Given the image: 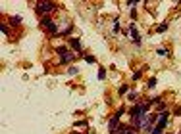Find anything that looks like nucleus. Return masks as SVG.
<instances>
[{
	"mask_svg": "<svg viewBox=\"0 0 181 134\" xmlns=\"http://www.w3.org/2000/svg\"><path fill=\"white\" fill-rule=\"evenodd\" d=\"M119 94H127V86H121V88H119Z\"/></svg>",
	"mask_w": 181,
	"mask_h": 134,
	"instance_id": "23",
	"label": "nucleus"
},
{
	"mask_svg": "<svg viewBox=\"0 0 181 134\" xmlns=\"http://www.w3.org/2000/svg\"><path fill=\"white\" fill-rule=\"evenodd\" d=\"M98 79H100V80L106 79V71H104V69H98Z\"/></svg>",
	"mask_w": 181,
	"mask_h": 134,
	"instance_id": "11",
	"label": "nucleus"
},
{
	"mask_svg": "<svg viewBox=\"0 0 181 134\" xmlns=\"http://www.w3.org/2000/svg\"><path fill=\"white\" fill-rule=\"evenodd\" d=\"M137 98H139V92H135V90L127 92V100H129V102H137Z\"/></svg>",
	"mask_w": 181,
	"mask_h": 134,
	"instance_id": "7",
	"label": "nucleus"
},
{
	"mask_svg": "<svg viewBox=\"0 0 181 134\" xmlns=\"http://www.w3.org/2000/svg\"><path fill=\"white\" fill-rule=\"evenodd\" d=\"M166 29H168V25H166V23H162V25H158V27H156V31H158V33L166 31Z\"/></svg>",
	"mask_w": 181,
	"mask_h": 134,
	"instance_id": "15",
	"label": "nucleus"
},
{
	"mask_svg": "<svg viewBox=\"0 0 181 134\" xmlns=\"http://www.w3.org/2000/svg\"><path fill=\"white\" fill-rule=\"evenodd\" d=\"M54 10H56V2H50V0H42V2L37 4V12H39L40 16H48Z\"/></svg>",
	"mask_w": 181,
	"mask_h": 134,
	"instance_id": "1",
	"label": "nucleus"
},
{
	"mask_svg": "<svg viewBox=\"0 0 181 134\" xmlns=\"http://www.w3.org/2000/svg\"><path fill=\"white\" fill-rule=\"evenodd\" d=\"M168 134H172V132H168Z\"/></svg>",
	"mask_w": 181,
	"mask_h": 134,
	"instance_id": "25",
	"label": "nucleus"
},
{
	"mask_svg": "<svg viewBox=\"0 0 181 134\" xmlns=\"http://www.w3.org/2000/svg\"><path fill=\"white\" fill-rule=\"evenodd\" d=\"M147 86H149V88H154V86H156V79H149Z\"/></svg>",
	"mask_w": 181,
	"mask_h": 134,
	"instance_id": "12",
	"label": "nucleus"
},
{
	"mask_svg": "<svg viewBox=\"0 0 181 134\" xmlns=\"http://www.w3.org/2000/svg\"><path fill=\"white\" fill-rule=\"evenodd\" d=\"M158 56H168V48H158Z\"/></svg>",
	"mask_w": 181,
	"mask_h": 134,
	"instance_id": "13",
	"label": "nucleus"
},
{
	"mask_svg": "<svg viewBox=\"0 0 181 134\" xmlns=\"http://www.w3.org/2000/svg\"><path fill=\"white\" fill-rule=\"evenodd\" d=\"M68 73H70V75H77V67H70Z\"/></svg>",
	"mask_w": 181,
	"mask_h": 134,
	"instance_id": "18",
	"label": "nucleus"
},
{
	"mask_svg": "<svg viewBox=\"0 0 181 134\" xmlns=\"http://www.w3.org/2000/svg\"><path fill=\"white\" fill-rule=\"evenodd\" d=\"M166 125H168V113L158 117L156 125H154V130H152L150 134H162V130H164V126H166Z\"/></svg>",
	"mask_w": 181,
	"mask_h": 134,
	"instance_id": "2",
	"label": "nucleus"
},
{
	"mask_svg": "<svg viewBox=\"0 0 181 134\" xmlns=\"http://www.w3.org/2000/svg\"><path fill=\"white\" fill-rule=\"evenodd\" d=\"M0 31L4 33V35H8V27H6V25H0Z\"/></svg>",
	"mask_w": 181,
	"mask_h": 134,
	"instance_id": "20",
	"label": "nucleus"
},
{
	"mask_svg": "<svg viewBox=\"0 0 181 134\" xmlns=\"http://www.w3.org/2000/svg\"><path fill=\"white\" fill-rule=\"evenodd\" d=\"M56 54H60V56L68 54V48H66V46H58V48H56Z\"/></svg>",
	"mask_w": 181,
	"mask_h": 134,
	"instance_id": "9",
	"label": "nucleus"
},
{
	"mask_svg": "<svg viewBox=\"0 0 181 134\" xmlns=\"http://www.w3.org/2000/svg\"><path fill=\"white\" fill-rule=\"evenodd\" d=\"M141 75H143V71H137V73H135V75H133V80H137V79H141Z\"/></svg>",
	"mask_w": 181,
	"mask_h": 134,
	"instance_id": "19",
	"label": "nucleus"
},
{
	"mask_svg": "<svg viewBox=\"0 0 181 134\" xmlns=\"http://www.w3.org/2000/svg\"><path fill=\"white\" fill-rule=\"evenodd\" d=\"M10 23L16 25V27H17V25H21V17H19V16H12V17H10Z\"/></svg>",
	"mask_w": 181,
	"mask_h": 134,
	"instance_id": "8",
	"label": "nucleus"
},
{
	"mask_svg": "<svg viewBox=\"0 0 181 134\" xmlns=\"http://www.w3.org/2000/svg\"><path fill=\"white\" fill-rule=\"evenodd\" d=\"M119 29H121V27H119V23L116 21V23H114V35H118V33H119Z\"/></svg>",
	"mask_w": 181,
	"mask_h": 134,
	"instance_id": "17",
	"label": "nucleus"
},
{
	"mask_svg": "<svg viewBox=\"0 0 181 134\" xmlns=\"http://www.w3.org/2000/svg\"><path fill=\"white\" fill-rule=\"evenodd\" d=\"M71 134H79V132H71Z\"/></svg>",
	"mask_w": 181,
	"mask_h": 134,
	"instance_id": "24",
	"label": "nucleus"
},
{
	"mask_svg": "<svg viewBox=\"0 0 181 134\" xmlns=\"http://www.w3.org/2000/svg\"><path fill=\"white\" fill-rule=\"evenodd\" d=\"M77 58V54H73V52H68V54H64L62 58H60V63H70V61H73Z\"/></svg>",
	"mask_w": 181,
	"mask_h": 134,
	"instance_id": "4",
	"label": "nucleus"
},
{
	"mask_svg": "<svg viewBox=\"0 0 181 134\" xmlns=\"http://www.w3.org/2000/svg\"><path fill=\"white\" fill-rule=\"evenodd\" d=\"M173 115H177V117H179V115H181V107H175V109H173Z\"/></svg>",
	"mask_w": 181,
	"mask_h": 134,
	"instance_id": "21",
	"label": "nucleus"
},
{
	"mask_svg": "<svg viewBox=\"0 0 181 134\" xmlns=\"http://www.w3.org/2000/svg\"><path fill=\"white\" fill-rule=\"evenodd\" d=\"M87 125V121H77V123H75V126H85Z\"/></svg>",
	"mask_w": 181,
	"mask_h": 134,
	"instance_id": "22",
	"label": "nucleus"
},
{
	"mask_svg": "<svg viewBox=\"0 0 181 134\" xmlns=\"http://www.w3.org/2000/svg\"><path fill=\"white\" fill-rule=\"evenodd\" d=\"M162 102V96H154L152 100H150V103H160Z\"/></svg>",
	"mask_w": 181,
	"mask_h": 134,
	"instance_id": "14",
	"label": "nucleus"
},
{
	"mask_svg": "<svg viewBox=\"0 0 181 134\" xmlns=\"http://www.w3.org/2000/svg\"><path fill=\"white\" fill-rule=\"evenodd\" d=\"M70 46L75 48V52L77 54H83V48H81V42H79L77 39H70Z\"/></svg>",
	"mask_w": 181,
	"mask_h": 134,
	"instance_id": "5",
	"label": "nucleus"
},
{
	"mask_svg": "<svg viewBox=\"0 0 181 134\" xmlns=\"http://www.w3.org/2000/svg\"><path fill=\"white\" fill-rule=\"evenodd\" d=\"M52 23H54V21H52V17H50V16H42V19H40V27L48 29V27H50Z\"/></svg>",
	"mask_w": 181,
	"mask_h": 134,
	"instance_id": "6",
	"label": "nucleus"
},
{
	"mask_svg": "<svg viewBox=\"0 0 181 134\" xmlns=\"http://www.w3.org/2000/svg\"><path fill=\"white\" fill-rule=\"evenodd\" d=\"M129 37L135 40V44H137V46H141V37H139V33H137V27H135L133 23H131V27H129Z\"/></svg>",
	"mask_w": 181,
	"mask_h": 134,
	"instance_id": "3",
	"label": "nucleus"
},
{
	"mask_svg": "<svg viewBox=\"0 0 181 134\" xmlns=\"http://www.w3.org/2000/svg\"><path fill=\"white\" fill-rule=\"evenodd\" d=\"M85 59H87L89 63H95V61H96V58H95V56H85Z\"/></svg>",
	"mask_w": 181,
	"mask_h": 134,
	"instance_id": "16",
	"label": "nucleus"
},
{
	"mask_svg": "<svg viewBox=\"0 0 181 134\" xmlns=\"http://www.w3.org/2000/svg\"><path fill=\"white\" fill-rule=\"evenodd\" d=\"M123 113H125V107H119V109L116 111V113H114V115H116V117L119 119V117H121V115H123Z\"/></svg>",
	"mask_w": 181,
	"mask_h": 134,
	"instance_id": "10",
	"label": "nucleus"
}]
</instances>
